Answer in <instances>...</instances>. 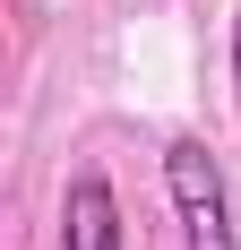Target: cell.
<instances>
[{"label":"cell","instance_id":"cell-1","mask_svg":"<svg viewBox=\"0 0 241 250\" xmlns=\"http://www.w3.org/2000/svg\"><path fill=\"white\" fill-rule=\"evenodd\" d=\"M164 190H172V216H181V250H241L233 181H224V164L198 138H172L164 147Z\"/></svg>","mask_w":241,"mask_h":250},{"label":"cell","instance_id":"cell-2","mask_svg":"<svg viewBox=\"0 0 241 250\" xmlns=\"http://www.w3.org/2000/svg\"><path fill=\"white\" fill-rule=\"evenodd\" d=\"M60 242L69 250H120V199L103 173H78L60 199Z\"/></svg>","mask_w":241,"mask_h":250},{"label":"cell","instance_id":"cell-3","mask_svg":"<svg viewBox=\"0 0 241 250\" xmlns=\"http://www.w3.org/2000/svg\"><path fill=\"white\" fill-rule=\"evenodd\" d=\"M233 95H241V9H233Z\"/></svg>","mask_w":241,"mask_h":250}]
</instances>
